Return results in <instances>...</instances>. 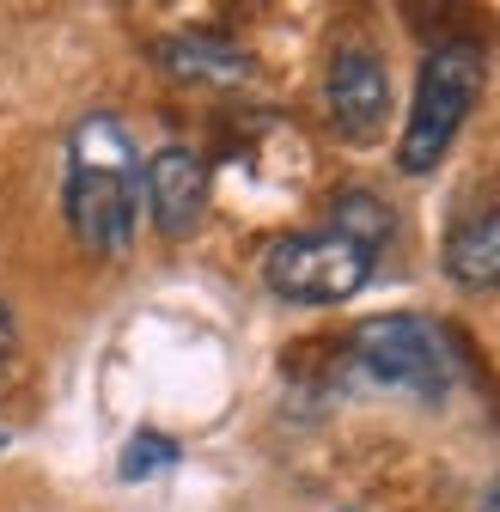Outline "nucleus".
Segmentation results:
<instances>
[{
	"instance_id": "nucleus-1",
	"label": "nucleus",
	"mask_w": 500,
	"mask_h": 512,
	"mask_svg": "<svg viewBox=\"0 0 500 512\" xmlns=\"http://www.w3.org/2000/svg\"><path fill=\"white\" fill-rule=\"evenodd\" d=\"M141 214V159L116 116H86L68 147V226L92 256H122Z\"/></svg>"
},
{
	"instance_id": "nucleus-2",
	"label": "nucleus",
	"mask_w": 500,
	"mask_h": 512,
	"mask_svg": "<svg viewBox=\"0 0 500 512\" xmlns=\"http://www.w3.org/2000/svg\"><path fill=\"white\" fill-rule=\"evenodd\" d=\"M482 92V49L476 43H440L427 61H421V80H415V110L403 122V147H397V165L409 177H427L458 141V128L470 116Z\"/></svg>"
},
{
	"instance_id": "nucleus-3",
	"label": "nucleus",
	"mask_w": 500,
	"mask_h": 512,
	"mask_svg": "<svg viewBox=\"0 0 500 512\" xmlns=\"http://www.w3.org/2000/svg\"><path fill=\"white\" fill-rule=\"evenodd\" d=\"M263 275L293 305H342L366 287L372 250L348 244L342 232H287L263 250Z\"/></svg>"
},
{
	"instance_id": "nucleus-4",
	"label": "nucleus",
	"mask_w": 500,
	"mask_h": 512,
	"mask_svg": "<svg viewBox=\"0 0 500 512\" xmlns=\"http://www.w3.org/2000/svg\"><path fill=\"white\" fill-rule=\"evenodd\" d=\"M354 360L391 384V391H409L421 403H440L446 384H452V354L440 342V330L427 317H409V311H391V317H372V324L354 330Z\"/></svg>"
},
{
	"instance_id": "nucleus-5",
	"label": "nucleus",
	"mask_w": 500,
	"mask_h": 512,
	"mask_svg": "<svg viewBox=\"0 0 500 512\" xmlns=\"http://www.w3.org/2000/svg\"><path fill=\"white\" fill-rule=\"evenodd\" d=\"M324 92H330V116L348 141H372L391 116V74L372 49H342L330 61Z\"/></svg>"
},
{
	"instance_id": "nucleus-6",
	"label": "nucleus",
	"mask_w": 500,
	"mask_h": 512,
	"mask_svg": "<svg viewBox=\"0 0 500 512\" xmlns=\"http://www.w3.org/2000/svg\"><path fill=\"white\" fill-rule=\"evenodd\" d=\"M141 183H147V202H153V220H159L165 238H190L202 226V208H208V165H202V153L165 147V153L147 159Z\"/></svg>"
},
{
	"instance_id": "nucleus-7",
	"label": "nucleus",
	"mask_w": 500,
	"mask_h": 512,
	"mask_svg": "<svg viewBox=\"0 0 500 512\" xmlns=\"http://www.w3.org/2000/svg\"><path fill=\"white\" fill-rule=\"evenodd\" d=\"M446 275L458 287H500V214H476L446 238Z\"/></svg>"
},
{
	"instance_id": "nucleus-8",
	"label": "nucleus",
	"mask_w": 500,
	"mask_h": 512,
	"mask_svg": "<svg viewBox=\"0 0 500 512\" xmlns=\"http://www.w3.org/2000/svg\"><path fill=\"white\" fill-rule=\"evenodd\" d=\"M159 61H165V74H177V80H208V86H238L250 74L244 49L214 43V37H171L159 49Z\"/></svg>"
},
{
	"instance_id": "nucleus-9",
	"label": "nucleus",
	"mask_w": 500,
	"mask_h": 512,
	"mask_svg": "<svg viewBox=\"0 0 500 512\" xmlns=\"http://www.w3.org/2000/svg\"><path fill=\"white\" fill-rule=\"evenodd\" d=\"M330 232H342L348 244L379 256V244L391 238V208L379 196H366V189H348V196H336V208H330Z\"/></svg>"
},
{
	"instance_id": "nucleus-10",
	"label": "nucleus",
	"mask_w": 500,
	"mask_h": 512,
	"mask_svg": "<svg viewBox=\"0 0 500 512\" xmlns=\"http://www.w3.org/2000/svg\"><path fill=\"white\" fill-rule=\"evenodd\" d=\"M177 464V439L165 433H135L129 439V452H122V482H141V476H159Z\"/></svg>"
},
{
	"instance_id": "nucleus-11",
	"label": "nucleus",
	"mask_w": 500,
	"mask_h": 512,
	"mask_svg": "<svg viewBox=\"0 0 500 512\" xmlns=\"http://www.w3.org/2000/svg\"><path fill=\"white\" fill-rule=\"evenodd\" d=\"M7 354H13V311L0 305V366H7Z\"/></svg>"
},
{
	"instance_id": "nucleus-12",
	"label": "nucleus",
	"mask_w": 500,
	"mask_h": 512,
	"mask_svg": "<svg viewBox=\"0 0 500 512\" xmlns=\"http://www.w3.org/2000/svg\"><path fill=\"white\" fill-rule=\"evenodd\" d=\"M482 512H500V482H494V488L482 494Z\"/></svg>"
},
{
	"instance_id": "nucleus-13",
	"label": "nucleus",
	"mask_w": 500,
	"mask_h": 512,
	"mask_svg": "<svg viewBox=\"0 0 500 512\" xmlns=\"http://www.w3.org/2000/svg\"><path fill=\"white\" fill-rule=\"evenodd\" d=\"M0 445H7V433H0Z\"/></svg>"
}]
</instances>
